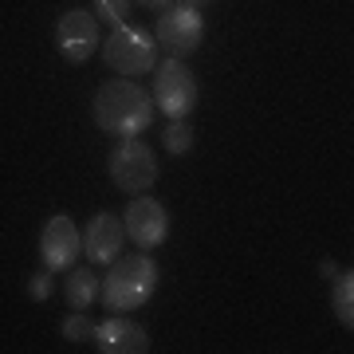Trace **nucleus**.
<instances>
[{
	"label": "nucleus",
	"mask_w": 354,
	"mask_h": 354,
	"mask_svg": "<svg viewBox=\"0 0 354 354\" xmlns=\"http://www.w3.org/2000/svg\"><path fill=\"white\" fill-rule=\"evenodd\" d=\"M95 122L106 134L118 138H138L153 122V99L134 83V79H111L95 95Z\"/></svg>",
	"instance_id": "1"
},
{
	"label": "nucleus",
	"mask_w": 354,
	"mask_h": 354,
	"mask_svg": "<svg viewBox=\"0 0 354 354\" xmlns=\"http://www.w3.org/2000/svg\"><path fill=\"white\" fill-rule=\"evenodd\" d=\"M158 291V264L150 256H114L106 279H99V299L111 315H130L153 299Z\"/></svg>",
	"instance_id": "2"
},
{
	"label": "nucleus",
	"mask_w": 354,
	"mask_h": 354,
	"mask_svg": "<svg viewBox=\"0 0 354 354\" xmlns=\"http://www.w3.org/2000/svg\"><path fill=\"white\" fill-rule=\"evenodd\" d=\"M102 59L118 71L122 79H138L146 71H153V59H158V44L146 28H134V24H122L114 28L106 44H102Z\"/></svg>",
	"instance_id": "3"
},
{
	"label": "nucleus",
	"mask_w": 354,
	"mask_h": 354,
	"mask_svg": "<svg viewBox=\"0 0 354 354\" xmlns=\"http://www.w3.org/2000/svg\"><path fill=\"white\" fill-rule=\"evenodd\" d=\"M106 169H111L114 185L122 193H134V197L153 189V181H158V158H153V150L142 138H122V146L111 153Z\"/></svg>",
	"instance_id": "4"
},
{
	"label": "nucleus",
	"mask_w": 354,
	"mask_h": 354,
	"mask_svg": "<svg viewBox=\"0 0 354 354\" xmlns=\"http://www.w3.org/2000/svg\"><path fill=\"white\" fill-rule=\"evenodd\" d=\"M153 32H158L153 44H162L174 59H181V55H193L205 44V16L189 4H169V8H162Z\"/></svg>",
	"instance_id": "5"
},
{
	"label": "nucleus",
	"mask_w": 354,
	"mask_h": 354,
	"mask_svg": "<svg viewBox=\"0 0 354 354\" xmlns=\"http://www.w3.org/2000/svg\"><path fill=\"white\" fill-rule=\"evenodd\" d=\"M153 102L165 118H185L197 106V79L181 59H165L153 79Z\"/></svg>",
	"instance_id": "6"
},
{
	"label": "nucleus",
	"mask_w": 354,
	"mask_h": 354,
	"mask_svg": "<svg viewBox=\"0 0 354 354\" xmlns=\"http://www.w3.org/2000/svg\"><path fill=\"white\" fill-rule=\"evenodd\" d=\"M122 228H127V236L138 244L142 252H153V248L165 244V236H169V213H165V205L158 201V197L138 193V197L127 205Z\"/></svg>",
	"instance_id": "7"
},
{
	"label": "nucleus",
	"mask_w": 354,
	"mask_h": 354,
	"mask_svg": "<svg viewBox=\"0 0 354 354\" xmlns=\"http://www.w3.org/2000/svg\"><path fill=\"white\" fill-rule=\"evenodd\" d=\"M83 256V232L71 225V216L59 213L51 216L44 232H39V260L48 272H67V268H75V260Z\"/></svg>",
	"instance_id": "8"
},
{
	"label": "nucleus",
	"mask_w": 354,
	"mask_h": 354,
	"mask_svg": "<svg viewBox=\"0 0 354 354\" xmlns=\"http://www.w3.org/2000/svg\"><path fill=\"white\" fill-rule=\"evenodd\" d=\"M55 48L67 64H87L99 48V20L87 8H71L55 24Z\"/></svg>",
	"instance_id": "9"
},
{
	"label": "nucleus",
	"mask_w": 354,
	"mask_h": 354,
	"mask_svg": "<svg viewBox=\"0 0 354 354\" xmlns=\"http://www.w3.org/2000/svg\"><path fill=\"white\" fill-rule=\"evenodd\" d=\"M122 244H127V228H122V216L114 213H95L83 228V256L91 264H111L122 252Z\"/></svg>",
	"instance_id": "10"
},
{
	"label": "nucleus",
	"mask_w": 354,
	"mask_h": 354,
	"mask_svg": "<svg viewBox=\"0 0 354 354\" xmlns=\"http://www.w3.org/2000/svg\"><path fill=\"white\" fill-rule=\"evenodd\" d=\"M91 342H95V351H102V354H146L150 351L146 327H138V323H130V319H122V315H111L106 323H99Z\"/></svg>",
	"instance_id": "11"
},
{
	"label": "nucleus",
	"mask_w": 354,
	"mask_h": 354,
	"mask_svg": "<svg viewBox=\"0 0 354 354\" xmlns=\"http://www.w3.org/2000/svg\"><path fill=\"white\" fill-rule=\"evenodd\" d=\"M64 299L71 311H87L95 299H99V279L91 268H71V276L64 283Z\"/></svg>",
	"instance_id": "12"
},
{
	"label": "nucleus",
	"mask_w": 354,
	"mask_h": 354,
	"mask_svg": "<svg viewBox=\"0 0 354 354\" xmlns=\"http://www.w3.org/2000/svg\"><path fill=\"white\" fill-rule=\"evenodd\" d=\"M330 307H335V319L342 327L351 330L354 327V272H339L335 276V291H330Z\"/></svg>",
	"instance_id": "13"
},
{
	"label": "nucleus",
	"mask_w": 354,
	"mask_h": 354,
	"mask_svg": "<svg viewBox=\"0 0 354 354\" xmlns=\"http://www.w3.org/2000/svg\"><path fill=\"white\" fill-rule=\"evenodd\" d=\"M162 146L169 153H189L193 150V127L185 118H169V127H165V134H162Z\"/></svg>",
	"instance_id": "14"
},
{
	"label": "nucleus",
	"mask_w": 354,
	"mask_h": 354,
	"mask_svg": "<svg viewBox=\"0 0 354 354\" xmlns=\"http://www.w3.org/2000/svg\"><path fill=\"white\" fill-rule=\"evenodd\" d=\"M130 8H134V0H95V20L122 28L130 20Z\"/></svg>",
	"instance_id": "15"
},
{
	"label": "nucleus",
	"mask_w": 354,
	"mask_h": 354,
	"mask_svg": "<svg viewBox=\"0 0 354 354\" xmlns=\"http://www.w3.org/2000/svg\"><path fill=\"white\" fill-rule=\"evenodd\" d=\"M95 327H99V323H95L91 315H67L59 330H64L67 342H91L95 339Z\"/></svg>",
	"instance_id": "16"
},
{
	"label": "nucleus",
	"mask_w": 354,
	"mask_h": 354,
	"mask_svg": "<svg viewBox=\"0 0 354 354\" xmlns=\"http://www.w3.org/2000/svg\"><path fill=\"white\" fill-rule=\"evenodd\" d=\"M51 291H55V279H51L48 268H44V272H36V276L28 279V295H32V299H48Z\"/></svg>",
	"instance_id": "17"
},
{
	"label": "nucleus",
	"mask_w": 354,
	"mask_h": 354,
	"mask_svg": "<svg viewBox=\"0 0 354 354\" xmlns=\"http://www.w3.org/2000/svg\"><path fill=\"white\" fill-rule=\"evenodd\" d=\"M319 276H323V279H335V276H339V264H335V260H323V264H319Z\"/></svg>",
	"instance_id": "18"
},
{
	"label": "nucleus",
	"mask_w": 354,
	"mask_h": 354,
	"mask_svg": "<svg viewBox=\"0 0 354 354\" xmlns=\"http://www.w3.org/2000/svg\"><path fill=\"white\" fill-rule=\"evenodd\" d=\"M134 4H142V8H153V12H158V8H169L174 0H134Z\"/></svg>",
	"instance_id": "19"
},
{
	"label": "nucleus",
	"mask_w": 354,
	"mask_h": 354,
	"mask_svg": "<svg viewBox=\"0 0 354 354\" xmlns=\"http://www.w3.org/2000/svg\"><path fill=\"white\" fill-rule=\"evenodd\" d=\"M185 4H189V8H197V12H201V8H209V4H213V0H185Z\"/></svg>",
	"instance_id": "20"
}]
</instances>
